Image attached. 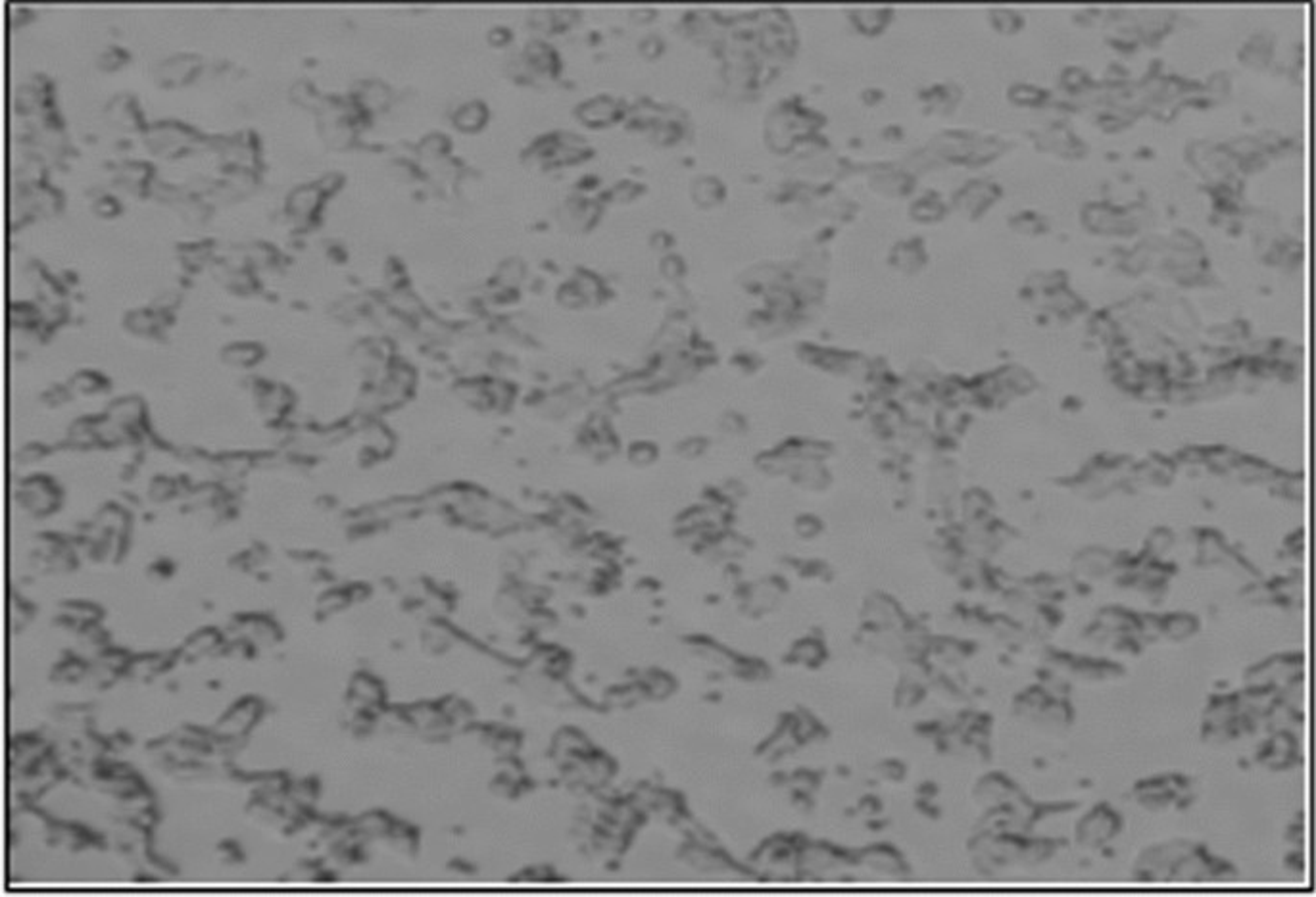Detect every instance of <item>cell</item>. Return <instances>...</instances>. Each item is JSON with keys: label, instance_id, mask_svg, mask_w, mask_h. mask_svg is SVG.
I'll use <instances>...</instances> for the list:
<instances>
[{"label": "cell", "instance_id": "cell-13", "mask_svg": "<svg viewBox=\"0 0 1316 897\" xmlns=\"http://www.w3.org/2000/svg\"><path fill=\"white\" fill-rule=\"evenodd\" d=\"M924 694H926V687L919 681L907 677L896 692V704L901 710H913L924 700Z\"/></svg>", "mask_w": 1316, "mask_h": 897}, {"label": "cell", "instance_id": "cell-2", "mask_svg": "<svg viewBox=\"0 0 1316 897\" xmlns=\"http://www.w3.org/2000/svg\"><path fill=\"white\" fill-rule=\"evenodd\" d=\"M1063 846V840L1049 836L979 831L969 842V856L984 875H1000L1013 869H1034L1045 865L1061 852Z\"/></svg>", "mask_w": 1316, "mask_h": 897}, {"label": "cell", "instance_id": "cell-7", "mask_svg": "<svg viewBox=\"0 0 1316 897\" xmlns=\"http://www.w3.org/2000/svg\"><path fill=\"white\" fill-rule=\"evenodd\" d=\"M1305 675V657L1301 651L1276 653L1244 670V687H1276L1280 690L1290 681Z\"/></svg>", "mask_w": 1316, "mask_h": 897}, {"label": "cell", "instance_id": "cell-5", "mask_svg": "<svg viewBox=\"0 0 1316 897\" xmlns=\"http://www.w3.org/2000/svg\"><path fill=\"white\" fill-rule=\"evenodd\" d=\"M1125 833V814L1111 801H1098L1078 816L1072 827L1076 846L1087 852H1102Z\"/></svg>", "mask_w": 1316, "mask_h": 897}, {"label": "cell", "instance_id": "cell-4", "mask_svg": "<svg viewBox=\"0 0 1316 897\" xmlns=\"http://www.w3.org/2000/svg\"><path fill=\"white\" fill-rule=\"evenodd\" d=\"M1197 797L1195 780L1180 771L1155 772L1132 784V799L1150 813L1184 811Z\"/></svg>", "mask_w": 1316, "mask_h": 897}, {"label": "cell", "instance_id": "cell-15", "mask_svg": "<svg viewBox=\"0 0 1316 897\" xmlns=\"http://www.w3.org/2000/svg\"><path fill=\"white\" fill-rule=\"evenodd\" d=\"M1284 842H1286L1290 848H1303V850H1305V820H1303V813H1297L1296 816L1288 823V829H1286V835H1284Z\"/></svg>", "mask_w": 1316, "mask_h": 897}, {"label": "cell", "instance_id": "cell-8", "mask_svg": "<svg viewBox=\"0 0 1316 897\" xmlns=\"http://www.w3.org/2000/svg\"><path fill=\"white\" fill-rule=\"evenodd\" d=\"M1023 793L1024 790L1021 788V784L1002 771H992L984 774L979 778V782L975 784V790H973L977 803L983 805L984 809L1015 801Z\"/></svg>", "mask_w": 1316, "mask_h": 897}, {"label": "cell", "instance_id": "cell-10", "mask_svg": "<svg viewBox=\"0 0 1316 897\" xmlns=\"http://www.w3.org/2000/svg\"><path fill=\"white\" fill-rule=\"evenodd\" d=\"M1305 727V711L1301 706L1290 704L1284 698L1275 702L1269 710L1265 711L1261 719V732L1288 731L1299 732Z\"/></svg>", "mask_w": 1316, "mask_h": 897}, {"label": "cell", "instance_id": "cell-12", "mask_svg": "<svg viewBox=\"0 0 1316 897\" xmlns=\"http://www.w3.org/2000/svg\"><path fill=\"white\" fill-rule=\"evenodd\" d=\"M1078 575L1086 579H1104L1117 569V558L1104 548H1087L1074 560Z\"/></svg>", "mask_w": 1316, "mask_h": 897}, {"label": "cell", "instance_id": "cell-16", "mask_svg": "<svg viewBox=\"0 0 1316 897\" xmlns=\"http://www.w3.org/2000/svg\"><path fill=\"white\" fill-rule=\"evenodd\" d=\"M878 774H880L886 782H894V784H898V782H901V780L907 776V767H905L901 761H898V759H888V761H884V763L878 765Z\"/></svg>", "mask_w": 1316, "mask_h": 897}, {"label": "cell", "instance_id": "cell-11", "mask_svg": "<svg viewBox=\"0 0 1316 897\" xmlns=\"http://www.w3.org/2000/svg\"><path fill=\"white\" fill-rule=\"evenodd\" d=\"M1153 628H1155V638L1182 642L1191 638L1199 630V621L1190 613H1170L1163 617H1153Z\"/></svg>", "mask_w": 1316, "mask_h": 897}, {"label": "cell", "instance_id": "cell-1", "mask_svg": "<svg viewBox=\"0 0 1316 897\" xmlns=\"http://www.w3.org/2000/svg\"><path fill=\"white\" fill-rule=\"evenodd\" d=\"M1130 877L1151 884H1209L1232 882L1239 878V869L1203 842L1172 838L1144 848L1132 863Z\"/></svg>", "mask_w": 1316, "mask_h": 897}, {"label": "cell", "instance_id": "cell-9", "mask_svg": "<svg viewBox=\"0 0 1316 897\" xmlns=\"http://www.w3.org/2000/svg\"><path fill=\"white\" fill-rule=\"evenodd\" d=\"M857 861H861L873 873L884 875V877L907 878L911 875L909 861L892 844L871 846L859 856Z\"/></svg>", "mask_w": 1316, "mask_h": 897}, {"label": "cell", "instance_id": "cell-14", "mask_svg": "<svg viewBox=\"0 0 1316 897\" xmlns=\"http://www.w3.org/2000/svg\"><path fill=\"white\" fill-rule=\"evenodd\" d=\"M1172 543H1174V537H1172L1169 529H1157V531L1151 533L1146 554L1153 556V558H1159L1161 554L1169 552Z\"/></svg>", "mask_w": 1316, "mask_h": 897}, {"label": "cell", "instance_id": "cell-17", "mask_svg": "<svg viewBox=\"0 0 1316 897\" xmlns=\"http://www.w3.org/2000/svg\"><path fill=\"white\" fill-rule=\"evenodd\" d=\"M1284 867L1290 873L1303 875L1305 873V852H1303V848H1290L1288 854L1284 856Z\"/></svg>", "mask_w": 1316, "mask_h": 897}, {"label": "cell", "instance_id": "cell-6", "mask_svg": "<svg viewBox=\"0 0 1316 897\" xmlns=\"http://www.w3.org/2000/svg\"><path fill=\"white\" fill-rule=\"evenodd\" d=\"M1255 763L1269 772H1292L1303 765V748L1299 734L1288 731L1267 732L1254 753Z\"/></svg>", "mask_w": 1316, "mask_h": 897}, {"label": "cell", "instance_id": "cell-3", "mask_svg": "<svg viewBox=\"0 0 1316 897\" xmlns=\"http://www.w3.org/2000/svg\"><path fill=\"white\" fill-rule=\"evenodd\" d=\"M1011 713L1032 729L1045 734H1065L1076 723V708L1066 694H1057L1044 685H1032L1015 694Z\"/></svg>", "mask_w": 1316, "mask_h": 897}]
</instances>
